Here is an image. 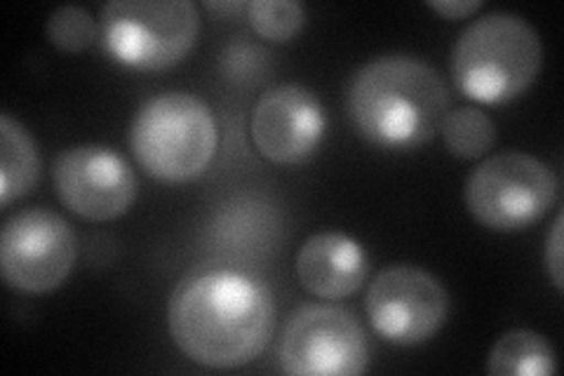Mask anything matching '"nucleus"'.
Listing matches in <instances>:
<instances>
[{
    "label": "nucleus",
    "mask_w": 564,
    "mask_h": 376,
    "mask_svg": "<svg viewBox=\"0 0 564 376\" xmlns=\"http://www.w3.org/2000/svg\"><path fill=\"white\" fill-rule=\"evenodd\" d=\"M372 351L358 315L339 303H302L285 322L280 365L290 376H358Z\"/></svg>",
    "instance_id": "0eeeda50"
},
{
    "label": "nucleus",
    "mask_w": 564,
    "mask_h": 376,
    "mask_svg": "<svg viewBox=\"0 0 564 376\" xmlns=\"http://www.w3.org/2000/svg\"><path fill=\"white\" fill-rule=\"evenodd\" d=\"M207 8H212V10H226V12H231V10H240V8H245V6H240V3H207Z\"/></svg>",
    "instance_id": "aec40b11"
},
{
    "label": "nucleus",
    "mask_w": 564,
    "mask_h": 376,
    "mask_svg": "<svg viewBox=\"0 0 564 376\" xmlns=\"http://www.w3.org/2000/svg\"><path fill=\"white\" fill-rule=\"evenodd\" d=\"M200 24V10L191 0H111L99 14L109 55L147 74L182 64L198 43Z\"/></svg>",
    "instance_id": "39448f33"
},
{
    "label": "nucleus",
    "mask_w": 564,
    "mask_h": 376,
    "mask_svg": "<svg viewBox=\"0 0 564 376\" xmlns=\"http://www.w3.org/2000/svg\"><path fill=\"white\" fill-rule=\"evenodd\" d=\"M278 320L269 284L234 268L186 276L167 303V327L191 363L209 369L250 365L271 344Z\"/></svg>",
    "instance_id": "f257e3e1"
},
{
    "label": "nucleus",
    "mask_w": 564,
    "mask_h": 376,
    "mask_svg": "<svg viewBox=\"0 0 564 376\" xmlns=\"http://www.w3.org/2000/svg\"><path fill=\"white\" fill-rule=\"evenodd\" d=\"M426 6L440 17H445V20L458 22L482 10V0H431Z\"/></svg>",
    "instance_id": "6ab92c4d"
},
{
    "label": "nucleus",
    "mask_w": 564,
    "mask_h": 376,
    "mask_svg": "<svg viewBox=\"0 0 564 376\" xmlns=\"http://www.w3.org/2000/svg\"><path fill=\"white\" fill-rule=\"evenodd\" d=\"M440 135L447 151L462 160H480L497 144V125L478 106L449 109Z\"/></svg>",
    "instance_id": "2eb2a0df"
},
{
    "label": "nucleus",
    "mask_w": 564,
    "mask_h": 376,
    "mask_svg": "<svg viewBox=\"0 0 564 376\" xmlns=\"http://www.w3.org/2000/svg\"><path fill=\"white\" fill-rule=\"evenodd\" d=\"M52 182L66 210L85 222H113L137 201L139 182L118 151L80 144L62 151L52 165Z\"/></svg>",
    "instance_id": "9d476101"
},
{
    "label": "nucleus",
    "mask_w": 564,
    "mask_h": 376,
    "mask_svg": "<svg viewBox=\"0 0 564 376\" xmlns=\"http://www.w3.org/2000/svg\"><path fill=\"white\" fill-rule=\"evenodd\" d=\"M245 12L259 39L269 43H290L306 24V8L296 0H252Z\"/></svg>",
    "instance_id": "dca6fc26"
},
{
    "label": "nucleus",
    "mask_w": 564,
    "mask_h": 376,
    "mask_svg": "<svg viewBox=\"0 0 564 376\" xmlns=\"http://www.w3.org/2000/svg\"><path fill=\"white\" fill-rule=\"evenodd\" d=\"M543 45L536 29L513 12H489L470 22L452 50V78L478 104H508L541 74Z\"/></svg>",
    "instance_id": "7ed1b4c3"
},
{
    "label": "nucleus",
    "mask_w": 564,
    "mask_h": 376,
    "mask_svg": "<svg viewBox=\"0 0 564 376\" xmlns=\"http://www.w3.org/2000/svg\"><path fill=\"white\" fill-rule=\"evenodd\" d=\"M128 141L139 168L158 182L188 184L215 160L219 128L200 97L163 93L139 106Z\"/></svg>",
    "instance_id": "20e7f679"
},
{
    "label": "nucleus",
    "mask_w": 564,
    "mask_h": 376,
    "mask_svg": "<svg viewBox=\"0 0 564 376\" xmlns=\"http://www.w3.org/2000/svg\"><path fill=\"white\" fill-rule=\"evenodd\" d=\"M41 179V153L31 132L10 114H0V205L29 195Z\"/></svg>",
    "instance_id": "ddd939ff"
},
{
    "label": "nucleus",
    "mask_w": 564,
    "mask_h": 376,
    "mask_svg": "<svg viewBox=\"0 0 564 376\" xmlns=\"http://www.w3.org/2000/svg\"><path fill=\"white\" fill-rule=\"evenodd\" d=\"M365 311L375 332L395 346H421L443 330L449 294L433 273L412 264L386 266L369 282Z\"/></svg>",
    "instance_id": "1a4fd4ad"
},
{
    "label": "nucleus",
    "mask_w": 564,
    "mask_h": 376,
    "mask_svg": "<svg viewBox=\"0 0 564 376\" xmlns=\"http://www.w3.org/2000/svg\"><path fill=\"white\" fill-rule=\"evenodd\" d=\"M327 116L308 87L285 83L263 93L250 118L257 151L275 165H299L317 151L325 137Z\"/></svg>",
    "instance_id": "9b49d317"
},
{
    "label": "nucleus",
    "mask_w": 564,
    "mask_h": 376,
    "mask_svg": "<svg viewBox=\"0 0 564 376\" xmlns=\"http://www.w3.org/2000/svg\"><path fill=\"white\" fill-rule=\"evenodd\" d=\"M76 259V233L52 210L17 212L0 233V271L14 292L47 294L62 288Z\"/></svg>",
    "instance_id": "6e6552de"
},
{
    "label": "nucleus",
    "mask_w": 564,
    "mask_h": 376,
    "mask_svg": "<svg viewBox=\"0 0 564 376\" xmlns=\"http://www.w3.org/2000/svg\"><path fill=\"white\" fill-rule=\"evenodd\" d=\"M485 369L491 376H553L557 361L543 334L534 330H510L491 346Z\"/></svg>",
    "instance_id": "4468645a"
},
{
    "label": "nucleus",
    "mask_w": 564,
    "mask_h": 376,
    "mask_svg": "<svg viewBox=\"0 0 564 376\" xmlns=\"http://www.w3.org/2000/svg\"><path fill=\"white\" fill-rule=\"evenodd\" d=\"M449 87L437 71L412 55H381L352 76L346 109L369 144L412 151L440 135L449 114Z\"/></svg>",
    "instance_id": "f03ea898"
},
{
    "label": "nucleus",
    "mask_w": 564,
    "mask_h": 376,
    "mask_svg": "<svg viewBox=\"0 0 564 376\" xmlns=\"http://www.w3.org/2000/svg\"><path fill=\"white\" fill-rule=\"evenodd\" d=\"M296 276L302 288L313 297L339 301L362 288L369 276V259L356 238L337 230H323L299 247Z\"/></svg>",
    "instance_id": "f8f14e48"
},
{
    "label": "nucleus",
    "mask_w": 564,
    "mask_h": 376,
    "mask_svg": "<svg viewBox=\"0 0 564 376\" xmlns=\"http://www.w3.org/2000/svg\"><path fill=\"white\" fill-rule=\"evenodd\" d=\"M562 212H557V217L553 222V228H551V236L549 240H545V268H549V276L553 280V284L557 288V292L564 290V238H562Z\"/></svg>",
    "instance_id": "a211bd4d"
},
{
    "label": "nucleus",
    "mask_w": 564,
    "mask_h": 376,
    "mask_svg": "<svg viewBox=\"0 0 564 376\" xmlns=\"http://www.w3.org/2000/svg\"><path fill=\"white\" fill-rule=\"evenodd\" d=\"M560 195L557 174L524 151L485 158L464 186L470 217L485 228L513 233L534 226L553 210Z\"/></svg>",
    "instance_id": "423d86ee"
},
{
    "label": "nucleus",
    "mask_w": 564,
    "mask_h": 376,
    "mask_svg": "<svg viewBox=\"0 0 564 376\" xmlns=\"http://www.w3.org/2000/svg\"><path fill=\"white\" fill-rule=\"evenodd\" d=\"M45 33L50 45L66 52V55H80V52H87L101 35L95 17L80 6L57 8L47 17Z\"/></svg>",
    "instance_id": "f3484780"
}]
</instances>
